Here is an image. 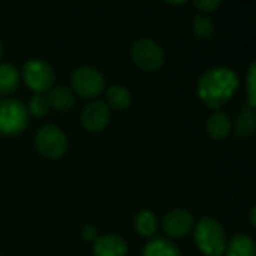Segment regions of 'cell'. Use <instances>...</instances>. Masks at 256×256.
<instances>
[{
	"mask_svg": "<svg viewBox=\"0 0 256 256\" xmlns=\"http://www.w3.org/2000/svg\"><path fill=\"white\" fill-rule=\"evenodd\" d=\"M238 76L225 66H218L206 70L198 81L196 92L200 99L212 110L224 106L237 92Z\"/></svg>",
	"mask_w": 256,
	"mask_h": 256,
	"instance_id": "obj_1",
	"label": "cell"
},
{
	"mask_svg": "<svg viewBox=\"0 0 256 256\" xmlns=\"http://www.w3.org/2000/svg\"><path fill=\"white\" fill-rule=\"evenodd\" d=\"M195 244L206 256H222L226 248L224 226L214 218H202L195 228Z\"/></svg>",
	"mask_w": 256,
	"mask_h": 256,
	"instance_id": "obj_2",
	"label": "cell"
},
{
	"mask_svg": "<svg viewBox=\"0 0 256 256\" xmlns=\"http://www.w3.org/2000/svg\"><path fill=\"white\" fill-rule=\"evenodd\" d=\"M28 123L27 108L15 99H4L0 102V134L14 136L21 134Z\"/></svg>",
	"mask_w": 256,
	"mask_h": 256,
	"instance_id": "obj_3",
	"label": "cell"
},
{
	"mask_svg": "<svg viewBox=\"0 0 256 256\" xmlns=\"http://www.w3.org/2000/svg\"><path fill=\"white\" fill-rule=\"evenodd\" d=\"M74 92L84 99H94L100 96L105 88L104 75L92 66H81L74 70L70 76Z\"/></svg>",
	"mask_w": 256,
	"mask_h": 256,
	"instance_id": "obj_4",
	"label": "cell"
},
{
	"mask_svg": "<svg viewBox=\"0 0 256 256\" xmlns=\"http://www.w3.org/2000/svg\"><path fill=\"white\" fill-rule=\"evenodd\" d=\"M130 56L134 63L146 72H154L165 63V52L162 46L153 39L147 38L140 39L132 45Z\"/></svg>",
	"mask_w": 256,
	"mask_h": 256,
	"instance_id": "obj_5",
	"label": "cell"
},
{
	"mask_svg": "<svg viewBox=\"0 0 256 256\" xmlns=\"http://www.w3.org/2000/svg\"><path fill=\"white\" fill-rule=\"evenodd\" d=\"M34 144L38 152L46 159H58L68 150V138L64 132L54 124L42 126L36 134Z\"/></svg>",
	"mask_w": 256,
	"mask_h": 256,
	"instance_id": "obj_6",
	"label": "cell"
},
{
	"mask_svg": "<svg viewBox=\"0 0 256 256\" xmlns=\"http://www.w3.org/2000/svg\"><path fill=\"white\" fill-rule=\"evenodd\" d=\"M22 78L26 84L33 92H36V94H40L42 92H46L51 88L54 82V70L46 62L33 58L24 64Z\"/></svg>",
	"mask_w": 256,
	"mask_h": 256,
	"instance_id": "obj_7",
	"label": "cell"
},
{
	"mask_svg": "<svg viewBox=\"0 0 256 256\" xmlns=\"http://www.w3.org/2000/svg\"><path fill=\"white\" fill-rule=\"evenodd\" d=\"M111 111L102 100H93L81 112V123L87 132H100L110 123Z\"/></svg>",
	"mask_w": 256,
	"mask_h": 256,
	"instance_id": "obj_8",
	"label": "cell"
},
{
	"mask_svg": "<svg viewBox=\"0 0 256 256\" xmlns=\"http://www.w3.org/2000/svg\"><path fill=\"white\" fill-rule=\"evenodd\" d=\"M195 225L194 216L184 208H176L170 212L162 220V230L171 238H180L188 236Z\"/></svg>",
	"mask_w": 256,
	"mask_h": 256,
	"instance_id": "obj_9",
	"label": "cell"
},
{
	"mask_svg": "<svg viewBox=\"0 0 256 256\" xmlns=\"http://www.w3.org/2000/svg\"><path fill=\"white\" fill-rule=\"evenodd\" d=\"M93 252L96 256H126L128 244L126 242L114 234L98 237L93 244Z\"/></svg>",
	"mask_w": 256,
	"mask_h": 256,
	"instance_id": "obj_10",
	"label": "cell"
},
{
	"mask_svg": "<svg viewBox=\"0 0 256 256\" xmlns=\"http://www.w3.org/2000/svg\"><path fill=\"white\" fill-rule=\"evenodd\" d=\"M231 128H232V123H231V118L222 112V111H216L213 112L208 118H207V123H206V129H207V134L213 138V140H225L230 132H231Z\"/></svg>",
	"mask_w": 256,
	"mask_h": 256,
	"instance_id": "obj_11",
	"label": "cell"
},
{
	"mask_svg": "<svg viewBox=\"0 0 256 256\" xmlns=\"http://www.w3.org/2000/svg\"><path fill=\"white\" fill-rule=\"evenodd\" d=\"M46 99L50 102V106H52L56 111H60V112L70 111L75 104L74 93L64 86H57V87L51 88Z\"/></svg>",
	"mask_w": 256,
	"mask_h": 256,
	"instance_id": "obj_12",
	"label": "cell"
},
{
	"mask_svg": "<svg viewBox=\"0 0 256 256\" xmlns=\"http://www.w3.org/2000/svg\"><path fill=\"white\" fill-rule=\"evenodd\" d=\"M226 256H256L254 240L248 234H237L225 248Z\"/></svg>",
	"mask_w": 256,
	"mask_h": 256,
	"instance_id": "obj_13",
	"label": "cell"
},
{
	"mask_svg": "<svg viewBox=\"0 0 256 256\" xmlns=\"http://www.w3.org/2000/svg\"><path fill=\"white\" fill-rule=\"evenodd\" d=\"M132 102V96L130 92L122 86H112L108 88L106 92V105L108 108L117 110V111H123L126 108H129Z\"/></svg>",
	"mask_w": 256,
	"mask_h": 256,
	"instance_id": "obj_14",
	"label": "cell"
},
{
	"mask_svg": "<svg viewBox=\"0 0 256 256\" xmlns=\"http://www.w3.org/2000/svg\"><path fill=\"white\" fill-rule=\"evenodd\" d=\"M142 256H182L180 255V250L178 248L166 240V238H156V240H152L146 248H144V252Z\"/></svg>",
	"mask_w": 256,
	"mask_h": 256,
	"instance_id": "obj_15",
	"label": "cell"
},
{
	"mask_svg": "<svg viewBox=\"0 0 256 256\" xmlns=\"http://www.w3.org/2000/svg\"><path fill=\"white\" fill-rule=\"evenodd\" d=\"M20 82V74L12 64H0V96L10 94Z\"/></svg>",
	"mask_w": 256,
	"mask_h": 256,
	"instance_id": "obj_16",
	"label": "cell"
},
{
	"mask_svg": "<svg viewBox=\"0 0 256 256\" xmlns=\"http://www.w3.org/2000/svg\"><path fill=\"white\" fill-rule=\"evenodd\" d=\"M256 126V117L254 108L250 106H243L240 116L237 117L236 122V134L242 138H248L250 135H254Z\"/></svg>",
	"mask_w": 256,
	"mask_h": 256,
	"instance_id": "obj_17",
	"label": "cell"
},
{
	"mask_svg": "<svg viewBox=\"0 0 256 256\" xmlns=\"http://www.w3.org/2000/svg\"><path fill=\"white\" fill-rule=\"evenodd\" d=\"M135 230L142 237H152L158 231V219H156V216L148 210L140 212L136 214V218H135Z\"/></svg>",
	"mask_w": 256,
	"mask_h": 256,
	"instance_id": "obj_18",
	"label": "cell"
},
{
	"mask_svg": "<svg viewBox=\"0 0 256 256\" xmlns=\"http://www.w3.org/2000/svg\"><path fill=\"white\" fill-rule=\"evenodd\" d=\"M192 30H194V33H195L196 38H200V39H208V38L213 36L214 24H213V21L207 15L198 14V15L194 16Z\"/></svg>",
	"mask_w": 256,
	"mask_h": 256,
	"instance_id": "obj_19",
	"label": "cell"
},
{
	"mask_svg": "<svg viewBox=\"0 0 256 256\" xmlns=\"http://www.w3.org/2000/svg\"><path fill=\"white\" fill-rule=\"evenodd\" d=\"M50 102L46 99V96L44 94H34L32 99H30V104H28V111L34 116V117H44L46 116V112L50 111Z\"/></svg>",
	"mask_w": 256,
	"mask_h": 256,
	"instance_id": "obj_20",
	"label": "cell"
},
{
	"mask_svg": "<svg viewBox=\"0 0 256 256\" xmlns=\"http://www.w3.org/2000/svg\"><path fill=\"white\" fill-rule=\"evenodd\" d=\"M248 106H256V63L252 62L248 74Z\"/></svg>",
	"mask_w": 256,
	"mask_h": 256,
	"instance_id": "obj_21",
	"label": "cell"
},
{
	"mask_svg": "<svg viewBox=\"0 0 256 256\" xmlns=\"http://www.w3.org/2000/svg\"><path fill=\"white\" fill-rule=\"evenodd\" d=\"M194 4L201 12H213L219 6H222V2L220 0H201V2H194Z\"/></svg>",
	"mask_w": 256,
	"mask_h": 256,
	"instance_id": "obj_22",
	"label": "cell"
},
{
	"mask_svg": "<svg viewBox=\"0 0 256 256\" xmlns=\"http://www.w3.org/2000/svg\"><path fill=\"white\" fill-rule=\"evenodd\" d=\"M81 236H82V238L87 240V242H94V240L98 238V231H96L94 226L86 225V226L82 228V231H81Z\"/></svg>",
	"mask_w": 256,
	"mask_h": 256,
	"instance_id": "obj_23",
	"label": "cell"
},
{
	"mask_svg": "<svg viewBox=\"0 0 256 256\" xmlns=\"http://www.w3.org/2000/svg\"><path fill=\"white\" fill-rule=\"evenodd\" d=\"M256 208L255 207H254V208H252V212H250V220H252V225H254V226H255L256 225Z\"/></svg>",
	"mask_w": 256,
	"mask_h": 256,
	"instance_id": "obj_24",
	"label": "cell"
},
{
	"mask_svg": "<svg viewBox=\"0 0 256 256\" xmlns=\"http://www.w3.org/2000/svg\"><path fill=\"white\" fill-rule=\"evenodd\" d=\"M170 4H184L186 2H168Z\"/></svg>",
	"mask_w": 256,
	"mask_h": 256,
	"instance_id": "obj_25",
	"label": "cell"
},
{
	"mask_svg": "<svg viewBox=\"0 0 256 256\" xmlns=\"http://www.w3.org/2000/svg\"><path fill=\"white\" fill-rule=\"evenodd\" d=\"M2 54H3V46H2V42H0V57H2Z\"/></svg>",
	"mask_w": 256,
	"mask_h": 256,
	"instance_id": "obj_26",
	"label": "cell"
}]
</instances>
